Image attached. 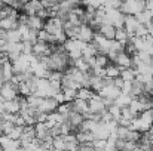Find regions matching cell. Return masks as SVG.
Returning a JSON list of instances; mask_svg holds the SVG:
<instances>
[{
  "instance_id": "cell-44",
  "label": "cell",
  "mask_w": 153,
  "mask_h": 151,
  "mask_svg": "<svg viewBox=\"0 0 153 151\" xmlns=\"http://www.w3.org/2000/svg\"><path fill=\"white\" fill-rule=\"evenodd\" d=\"M92 148L95 151H104V148H105V141H94L92 142Z\"/></svg>"
},
{
  "instance_id": "cell-36",
  "label": "cell",
  "mask_w": 153,
  "mask_h": 151,
  "mask_svg": "<svg viewBox=\"0 0 153 151\" xmlns=\"http://www.w3.org/2000/svg\"><path fill=\"white\" fill-rule=\"evenodd\" d=\"M52 150H55V151L65 150V142H64V138L62 136H58V138H53L52 139Z\"/></svg>"
},
{
  "instance_id": "cell-57",
  "label": "cell",
  "mask_w": 153,
  "mask_h": 151,
  "mask_svg": "<svg viewBox=\"0 0 153 151\" xmlns=\"http://www.w3.org/2000/svg\"><path fill=\"white\" fill-rule=\"evenodd\" d=\"M152 113H153V107H152Z\"/></svg>"
},
{
  "instance_id": "cell-38",
  "label": "cell",
  "mask_w": 153,
  "mask_h": 151,
  "mask_svg": "<svg viewBox=\"0 0 153 151\" xmlns=\"http://www.w3.org/2000/svg\"><path fill=\"white\" fill-rule=\"evenodd\" d=\"M108 62L110 61L105 55H97L95 56V67H98V68H105L108 65Z\"/></svg>"
},
{
  "instance_id": "cell-49",
  "label": "cell",
  "mask_w": 153,
  "mask_h": 151,
  "mask_svg": "<svg viewBox=\"0 0 153 151\" xmlns=\"http://www.w3.org/2000/svg\"><path fill=\"white\" fill-rule=\"evenodd\" d=\"M53 99L56 101L58 104H62V102H64V95H62V91H61V92H58V94L53 96Z\"/></svg>"
},
{
  "instance_id": "cell-18",
  "label": "cell",
  "mask_w": 153,
  "mask_h": 151,
  "mask_svg": "<svg viewBox=\"0 0 153 151\" xmlns=\"http://www.w3.org/2000/svg\"><path fill=\"white\" fill-rule=\"evenodd\" d=\"M85 119H83V116H80V114H77V113H70L68 114V117H67V120L65 122H68L70 123V126L73 127V130H74V133L77 132V129L80 127V124H82V122H83Z\"/></svg>"
},
{
  "instance_id": "cell-32",
  "label": "cell",
  "mask_w": 153,
  "mask_h": 151,
  "mask_svg": "<svg viewBox=\"0 0 153 151\" xmlns=\"http://www.w3.org/2000/svg\"><path fill=\"white\" fill-rule=\"evenodd\" d=\"M6 42L7 43H21V36H19L18 30L6 31Z\"/></svg>"
},
{
  "instance_id": "cell-27",
  "label": "cell",
  "mask_w": 153,
  "mask_h": 151,
  "mask_svg": "<svg viewBox=\"0 0 153 151\" xmlns=\"http://www.w3.org/2000/svg\"><path fill=\"white\" fill-rule=\"evenodd\" d=\"M104 70H105V77H108L111 80H114L116 77L120 76V68H117L114 64H108Z\"/></svg>"
},
{
  "instance_id": "cell-47",
  "label": "cell",
  "mask_w": 153,
  "mask_h": 151,
  "mask_svg": "<svg viewBox=\"0 0 153 151\" xmlns=\"http://www.w3.org/2000/svg\"><path fill=\"white\" fill-rule=\"evenodd\" d=\"M123 83H125V82H123L120 77H116V79L113 80V86H114V88H117V89H122Z\"/></svg>"
},
{
  "instance_id": "cell-24",
  "label": "cell",
  "mask_w": 153,
  "mask_h": 151,
  "mask_svg": "<svg viewBox=\"0 0 153 151\" xmlns=\"http://www.w3.org/2000/svg\"><path fill=\"white\" fill-rule=\"evenodd\" d=\"M135 19L138 21V24H141V25H146L147 22L153 21V10L146 9V10H143V12L137 13V15H135Z\"/></svg>"
},
{
  "instance_id": "cell-10",
  "label": "cell",
  "mask_w": 153,
  "mask_h": 151,
  "mask_svg": "<svg viewBox=\"0 0 153 151\" xmlns=\"http://www.w3.org/2000/svg\"><path fill=\"white\" fill-rule=\"evenodd\" d=\"M34 139H36L34 126H24L22 127V135L19 138V144L21 145H27V144H31Z\"/></svg>"
},
{
  "instance_id": "cell-14",
  "label": "cell",
  "mask_w": 153,
  "mask_h": 151,
  "mask_svg": "<svg viewBox=\"0 0 153 151\" xmlns=\"http://www.w3.org/2000/svg\"><path fill=\"white\" fill-rule=\"evenodd\" d=\"M70 105H71V111L73 113H77L80 116H85L86 113H89V107H88V102L86 101H82V99H77L76 98L73 102H70Z\"/></svg>"
},
{
  "instance_id": "cell-26",
  "label": "cell",
  "mask_w": 153,
  "mask_h": 151,
  "mask_svg": "<svg viewBox=\"0 0 153 151\" xmlns=\"http://www.w3.org/2000/svg\"><path fill=\"white\" fill-rule=\"evenodd\" d=\"M97 94L95 92H92L91 89H88V88H80L79 91H77V99H82V101H88L92 99L94 96H95Z\"/></svg>"
},
{
  "instance_id": "cell-16",
  "label": "cell",
  "mask_w": 153,
  "mask_h": 151,
  "mask_svg": "<svg viewBox=\"0 0 153 151\" xmlns=\"http://www.w3.org/2000/svg\"><path fill=\"white\" fill-rule=\"evenodd\" d=\"M122 92H120V89H117V88H114L113 85H110V86H105V88H102L101 92L98 94L101 98H110V99L116 101L117 99V96L120 95Z\"/></svg>"
},
{
  "instance_id": "cell-34",
  "label": "cell",
  "mask_w": 153,
  "mask_h": 151,
  "mask_svg": "<svg viewBox=\"0 0 153 151\" xmlns=\"http://www.w3.org/2000/svg\"><path fill=\"white\" fill-rule=\"evenodd\" d=\"M135 56L138 58V61L141 62V64H146V65H152V55L149 53V52H144V50H141V52H137L135 53Z\"/></svg>"
},
{
  "instance_id": "cell-51",
  "label": "cell",
  "mask_w": 153,
  "mask_h": 151,
  "mask_svg": "<svg viewBox=\"0 0 153 151\" xmlns=\"http://www.w3.org/2000/svg\"><path fill=\"white\" fill-rule=\"evenodd\" d=\"M147 133H149V138H150V141H152V142H153V126H152V127H150V130H149Z\"/></svg>"
},
{
  "instance_id": "cell-55",
  "label": "cell",
  "mask_w": 153,
  "mask_h": 151,
  "mask_svg": "<svg viewBox=\"0 0 153 151\" xmlns=\"http://www.w3.org/2000/svg\"><path fill=\"white\" fill-rule=\"evenodd\" d=\"M89 151H95V150H94V148H91V150H89Z\"/></svg>"
},
{
  "instance_id": "cell-22",
  "label": "cell",
  "mask_w": 153,
  "mask_h": 151,
  "mask_svg": "<svg viewBox=\"0 0 153 151\" xmlns=\"http://www.w3.org/2000/svg\"><path fill=\"white\" fill-rule=\"evenodd\" d=\"M143 94H144V85H141V83L137 82V80L131 82V92H129V96H131L132 99H135V98L141 96Z\"/></svg>"
},
{
  "instance_id": "cell-3",
  "label": "cell",
  "mask_w": 153,
  "mask_h": 151,
  "mask_svg": "<svg viewBox=\"0 0 153 151\" xmlns=\"http://www.w3.org/2000/svg\"><path fill=\"white\" fill-rule=\"evenodd\" d=\"M43 30L48 33V34H51V36H55V34H58L59 31H62V22L58 19V18H48V19H45V24H43Z\"/></svg>"
},
{
  "instance_id": "cell-31",
  "label": "cell",
  "mask_w": 153,
  "mask_h": 151,
  "mask_svg": "<svg viewBox=\"0 0 153 151\" xmlns=\"http://www.w3.org/2000/svg\"><path fill=\"white\" fill-rule=\"evenodd\" d=\"M131 101H132V98H131L129 95H126V94H120V95L117 96V99L114 101V104H116L119 108H125V107H128V105L131 104Z\"/></svg>"
},
{
  "instance_id": "cell-45",
  "label": "cell",
  "mask_w": 153,
  "mask_h": 151,
  "mask_svg": "<svg viewBox=\"0 0 153 151\" xmlns=\"http://www.w3.org/2000/svg\"><path fill=\"white\" fill-rule=\"evenodd\" d=\"M135 150H137V144H134V142H126V141H125V145H123L122 151H135Z\"/></svg>"
},
{
  "instance_id": "cell-17",
  "label": "cell",
  "mask_w": 153,
  "mask_h": 151,
  "mask_svg": "<svg viewBox=\"0 0 153 151\" xmlns=\"http://www.w3.org/2000/svg\"><path fill=\"white\" fill-rule=\"evenodd\" d=\"M18 18L15 16H7L4 19H0V28L4 31H10V30H16L18 28Z\"/></svg>"
},
{
  "instance_id": "cell-48",
  "label": "cell",
  "mask_w": 153,
  "mask_h": 151,
  "mask_svg": "<svg viewBox=\"0 0 153 151\" xmlns=\"http://www.w3.org/2000/svg\"><path fill=\"white\" fill-rule=\"evenodd\" d=\"M146 30H147V36L153 37V21H150V22L146 24Z\"/></svg>"
},
{
  "instance_id": "cell-50",
  "label": "cell",
  "mask_w": 153,
  "mask_h": 151,
  "mask_svg": "<svg viewBox=\"0 0 153 151\" xmlns=\"http://www.w3.org/2000/svg\"><path fill=\"white\" fill-rule=\"evenodd\" d=\"M123 145H125V141H122V139H116V150L122 151Z\"/></svg>"
},
{
  "instance_id": "cell-58",
  "label": "cell",
  "mask_w": 153,
  "mask_h": 151,
  "mask_svg": "<svg viewBox=\"0 0 153 151\" xmlns=\"http://www.w3.org/2000/svg\"><path fill=\"white\" fill-rule=\"evenodd\" d=\"M152 42H153V37H152Z\"/></svg>"
},
{
  "instance_id": "cell-12",
  "label": "cell",
  "mask_w": 153,
  "mask_h": 151,
  "mask_svg": "<svg viewBox=\"0 0 153 151\" xmlns=\"http://www.w3.org/2000/svg\"><path fill=\"white\" fill-rule=\"evenodd\" d=\"M138 21L135 19V16H132V15H126L125 16V22H123V30L128 33V36L129 37H134V33H135V30L138 28Z\"/></svg>"
},
{
  "instance_id": "cell-28",
  "label": "cell",
  "mask_w": 153,
  "mask_h": 151,
  "mask_svg": "<svg viewBox=\"0 0 153 151\" xmlns=\"http://www.w3.org/2000/svg\"><path fill=\"white\" fill-rule=\"evenodd\" d=\"M119 77L123 82H134L135 77H137V73L132 68H125V70H120V76Z\"/></svg>"
},
{
  "instance_id": "cell-15",
  "label": "cell",
  "mask_w": 153,
  "mask_h": 151,
  "mask_svg": "<svg viewBox=\"0 0 153 151\" xmlns=\"http://www.w3.org/2000/svg\"><path fill=\"white\" fill-rule=\"evenodd\" d=\"M64 46V50L67 52V53H70V52H76V50H79V52H82L83 48H85V43H82L80 40H77V39H67L65 40V43L62 45Z\"/></svg>"
},
{
  "instance_id": "cell-54",
  "label": "cell",
  "mask_w": 153,
  "mask_h": 151,
  "mask_svg": "<svg viewBox=\"0 0 153 151\" xmlns=\"http://www.w3.org/2000/svg\"><path fill=\"white\" fill-rule=\"evenodd\" d=\"M150 151H153V142H152V145H150Z\"/></svg>"
},
{
  "instance_id": "cell-13",
  "label": "cell",
  "mask_w": 153,
  "mask_h": 151,
  "mask_svg": "<svg viewBox=\"0 0 153 151\" xmlns=\"http://www.w3.org/2000/svg\"><path fill=\"white\" fill-rule=\"evenodd\" d=\"M113 64H114L117 68H120V70L131 68V56H129L128 53H125V52H120V53H117V56L114 58Z\"/></svg>"
},
{
  "instance_id": "cell-6",
  "label": "cell",
  "mask_w": 153,
  "mask_h": 151,
  "mask_svg": "<svg viewBox=\"0 0 153 151\" xmlns=\"http://www.w3.org/2000/svg\"><path fill=\"white\" fill-rule=\"evenodd\" d=\"M34 132H36V139L39 141H52L49 127L46 123H36L34 124Z\"/></svg>"
},
{
  "instance_id": "cell-30",
  "label": "cell",
  "mask_w": 153,
  "mask_h": 151,
  "mask_svg": "<svg viewBox=\"0 0 153 151\" xmlns=\"http://www.w3.org/2000/svg\"><path fill=\"white\" fill-rule=\"evenodd\" d=\"M128 108H129V110H131V113H132L134 116H137V117L143 113V105H141V102L137 99V98L131 101V104L128 105Z\"/></svg>"
},
{
  "instance_id": "cell-2",
  "label": "cell",
  "mask_w": 153,
  "mask_h": 151,
  "mask_svg": "<svg viewBox=\"0 0 153 151\" xmlns=\"http://www.w3.org/2000/svg\"><path fill=\"white\" fill-rule=\"evenodd\" d=\"M18 98V91H16V86L10 82L4 83L1 88H0V101L1 102H6V101H13Z\"/></svg>"
},
{
  "instance_id": "cell-52",
  "label": "cell",
  "mask_w": 153,
  "mask_h": 151,
  "mask_svg": "<svg viewBox=\"0 0 153 151\" xmlns=\"http://www.w3.org/2000/svg\"><path fill=\"white\" fill-rule=\"evenodd\" d=\"M3 135V129H1V120H0V136Z\"/></svg>"
},
{
  "instance_id": "cell-1",
  "label": "cell",
  "mask_w": 153,
  "mask_h": 151,
  "mask_svg": "<svg viewBox=\"0 0 153 151\" xmlns=\"http://www.w3.org/2000/svg\"><path fill=\"white\" fill-rule=\"evenodd\" d=\"M146 10V1L143 0H126V1H122V6H120V12L126 16V15H132L135 16L137 13Z\"/></svg>"
},
{
  "instance_id": "cell-9",
  "label": "cell",
  "mask_w": 153,
  "mask_h": 151,
  "mask_svg": "<svg viewBox=\"0 0 153 151\" xmlns=\"http://www.w3.org/2000/svg\"><path fill=\"white\" fill-rule=\"evenodd\" d=\"M92 135H94L95 141H107L110 138V132H108V129L104 123L95 124V127L92 129Z\"/></svg>"
},
{
  "instance_id": "cell-56",
  "label": "cell",
  "mask_w": 153,
  "mask_h": 151,
  "mask_svg": "<svg viewBox=\"0 0 153 151\" xmlns=\"http://www.w3.org/2000/svg\"><path fill=\"white\" fill-rule=\"evenodd\" d=\"M1 55H3V53H1V52H0V58H1Z\"/></svg>"
},
{
  "instance_id": "cell-4",
  "label": "cell",
  "mask_w": 153,
  "mask_h": 151,
  "mask_svg": "<svg viewBox=\"0 0 153 151\" xmlns=\"http://www.w3.org/2000/svg\"><path fill=\"white\" fill-rule=\"evenodd\" d=\"M58 105H59V104L53 99V98H42L39 107H37V111H39V113H43V114H52V113L56 111Z\"/></svg>"
},
{
  "instance_id": "cell-8",
  "label": "cell",
  "mask_w": 153,
  "mask_h": 151,
  "mask_svg": "<svg viewBox=\"0 0 153 151\" xmlns=\"http://www.w3.org/2000/svg\"><path fill=\"white\" fill-rule=\"evenodd\" d=\"M40 9H43L42 7V3L40 1H36V0H31V1H25L24 3L21 12L24 15H27V16H34V15H37V12Z\"/></svg>"
},
{
  "instance_id": "cell-33",
  "label": "cell",
  "mask_w": 153,
  "mask_h": 151,
  "mask_svg": "<svg viewBox=\"0 0 153 151\" xmlns=\"http://www.w3.org/2000/svg\"><path fill=\"white\" fill-rule=\"evenodd\" d=\"M56 113H58V114H61V116L64 117V120H67L68 114L71 113V105H70L68 102H62V104H59V105H58Z\"/></svg>"
},
{
  "instance_id": "cell-42",
  "label": "cell",
  "mask_w": 153,
  "mask_h": 151,
  "mask_svg": "<svg viewBox=\"0 0 153 151\" xmlns=\"http://www.w3.org/2000/svg\"><path fill=\"white\" fill-rule=\"evenodd\" d=\"M128 130H129V127H125V126H117V129H116V138L117 139H122V141H125V136H126V133H128Z\"/></svg>"
},
{
  "instance_id": "cell-40",
  "label": "cell",
  "mask_w": 153,
  "mask_h": 151,
  "mask_svg": "<svg viewBox=\"0 0 153 151\" xmlns=\"http://www.w3.org/2000/svg\"><path fill=\"white\" fill-rule=\"evenodd\" d=\"M22 127H24V126H22ZM22 127H21V126H15V127L10 130V133L6 135V136H9V138L13 139V141H19V138H21V135H22Z\"/></svg>"
},
{
  "instance_id": "cell-7",
  "label": "cell",
  "mask_w": 153,
  "mask_h": 151,
  "mask_svg": "<svg viewBox=\"0 0 153 151\" xmlns=\"http://www.w3.org/2000/svg\"><path fill=\"white\" fill-rule=\"evenodd\" d=\"M88 107H89V113L91 114H101L102 111H105L107 108L102 104V98L97 94L92 99L88 101Z\"/></svg>"
},
{
  "instance_id": "cell-11",
  "label": "cell",
  "mask_w": 153,
  "mask_h": 151,
  "mask_svg": "<svg viewBox=\"0 0 153 151\" xmlns=\"http://www.w3.org/2000/svg\"><path fill=\"white\" fill-rule=\"evenodd\" d=\"M19 147H21L19 141H13L6 135L0 136V148H1V151H16Z\"/></svg>"
},
{
  "instance_id": "cell-39",
  "label": "cell",
  "mask_w": 153,
  "mask_h": 151,
  "mask_svg": "<svg viewBox=\"0 0 153 151\" xmlns=\"http://www.w3.org/2000/svg\"><path fill=\"white\" fill-rule=\"evenodd\" d=\"M120 110H122V108H119L116 104L111 105L110 108H107V111L110 113V116H111V119H113L114 122H119V119H120Z\"/></svg>"
},
{
  "instance_id": "cell-5",
  "label": "cell",
  "mask_w": 153,
  "mask_h": 151,
  "mask_svg": "<svg viewBox=\"0 0 153 151\" xmlns=\"http://www.w3.org/2000/svg\"><path fill=\"white\" fill-rule=\"evenodd\" d=\"M94 31H92V28L89 27V25H80L79 27V31H77V40H80L82 43H85V45H88V43H91L92 40H94Z\"/></svg>"
},
{
  "instance_id": "cell-59",
  "label": "cell",
  "mask_w": 153,
  "mask_h": 151,
  "mask_svg": "<svg viewBox=\"0 0 153 151\" xmlns=\"http://www.w3.org/2000/svg\"><path fill=\"white\" fill-rule=\"evenodd\" d=\"M0 151H1V148H0Z\"/></svg>"
},
{
  "instance_id": "cell-29",
  "label": "cell",
  "mask_w": 153,
  "mask_h": 151,
  "mask_svg": "<svg viewBox=\"0 0 153 151\" xmlns=\"http://www.w3.org/2000/svg\"><path fill=\"white\" fill-rule=\"evenodd\" d=\"M129 36H128V33L123 30V28H119V30H116V34H114V40L116 42H119V43H122L123 46L129 42Z\"/></svg>"
},
{
  "instance_id": "cell-19",
  "label": "cell",
  "mask_w": 153,
  "mask_h": 151,
  "mask_svg": "<svg viewBox=\"0 0 153 151\" xmlns=\"http://www.w3.org/2000/svg\"><path fill=\"white\" fill-rule=\"evenodd\" d=\"M3 110L6 114H18L19 113V96L13 101L3 102Z\"/></svg>"
},
{
  "instance_id": "cell-25",
  "label": "cell",
  "mask_w": 153,
  "mask_h": 151,
  "mask_svg": "<svg viewBox=\"0 0 153 151\" xmlns=\"http://www.w3.org/2000/svg\"><path fill=\"white\" fill-rule=\"evenodd\" d=\"M98 33L102 37H105L107 40H114V34H116V28L113 25H101Z\"/></svg>"
},
{
  "instance_id": "cell-41",
  "label": "cell",
  "mask_w": 153,
  "mask_h": 151,
  "mask_svg": "<svg viewBox=\"0 0 153 151\" xmlns=\"http://www.w3.org/2000/svg\"><path fill=\"white\" fill-rule=\"evenodd\" d=\"M135 80L140 82L141 85H150V83H153V76H149V74H137Z\"/></svg>"
},
{
  "instance_id": "cell-43",
  "label": "cell",
  "mask_w": 153,
  "mask_h": 151,
  "mask_svg": "<svg viewBox=\"0 0 153 151\" xmlns=\"http://www.w3.org/2000/svg\"><path fill=\"white\" fill-rule=\"evenodd\" d=\"M15 127V124L13 123H10V122H6V120H1V129H3V135H9L10 133V130Z\"/></svg>"
},
{
  "instance_id": "cell-23",
  "label": "cell",
  "mask_w": 153,
  "mask_h": 151,
  "mask_svg": "<svg viewBox=\"0 0 153 151\" xmlns=\"http://www.w3.org/2000/svg\"><path fill=\"white\" fill-rule=\"evenodd\" d=\"M97 55H98V48H97V45H95L94 42L85 45V48L82 50V58L88 59V58H94V56H97Z\"/></svg>"
},
{
  "instance_id": "cell-46",
  "label": "cell",
  "mask_w": 153,
  "mask_h": 151,
  "mask_svg": "<svg viewBox=\"0 0 153 151\" xmlns=\"http://www.w3.org/2000/svg\"><path fill=\"white\" fill-rule=\"evenodd\" d=\"M120 92H122V94L129 95V92H131V82H125V83H123V86H122V89H120Z\"/></svg>"
},
{
  "instance_id": "cell-53",
  "label": "cell",
  "mask_w": 153,
  "mask_h": 151,
  "mask_svg": "<svg viewBox=\"0 0 153 151\" xmlns=\"http://www.w3.org/2000/svg\"><path fill=\"white\" fill-rule=\"evenodd\" d=\"M1 71H3V67H1V64H0V77H1Z\"/></svg>"
},
{
  "instance_id": "cell-20",
  "label": "cell",
  "mask_w": 153,
  "mask_h": 151,
  "mask_svg": "<svg viewBox=\"0 0 153 151\" xmlns=\"http://www.w3.org/2000/svg\"><path fill=\"white\" fill-rule=\"evenodd\" d=\"M43 24H45V21L43 19H40L39 16H28V19H27V27L30 28V30H34V31H40V30H43Z\"/></svg>"
},
{
  "instance_id": "cell-35",
  "label": "cell",
  "mask_w": 153,
  "mask_h": 151,
  "mask_svg": "<svg viewBox=\"0 0 153 151\" xmlns=\"http://www.w3.org/2000/svg\"><path fill=\"white\" fill-rule=\"evenodd\" d=\"M140 138H141V133H140V132H137V130H131V129H129L128 133H126V136H125V141H126V142L138 144Z\"/></svg>"
},
{
  "instance_id": "cell-37",
  "label": "cell",
  "mask_w": 153,
  "mask_h": 151,
  "mask_svg": "<svg viewBox=\"0 0 153 151\" xmlns=\"http://www.w3.org/2000/svg\"><path fill=\"white\" fill-rule=\"evenodd\" d=\"M62 95H64V102H73V101L77 98V91H73V89H64L62 91Z\"/></svg>"
},
{
  "instance_id": "cell-21",
  "label": "cell",
  "mask_w": 153,
  "mask_h": 151,
  "mask_svg": "<svg viewBox=\"0 0 153 151\" xmlns=\"http://www.w3.org/2000/svg\"><path fill=\"white\" fill-rule=\"evenodd\" d=\"M74 136H76V141H77L79 145L80 144H92L95 141L92 132H76Z\"/></svg>"
}]
</instances>
